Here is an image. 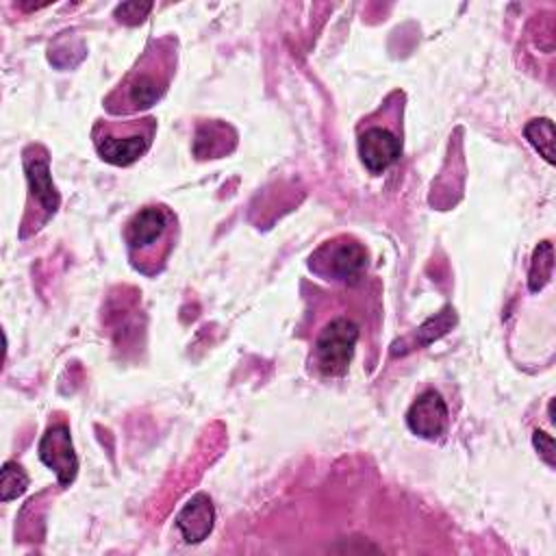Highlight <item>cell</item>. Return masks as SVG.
<instances>
[{"mask_svg": "<svg viewBox=\"0 0 556 556\" xmlns=\"http://www.w3.org/2000/svg\"><path fill=\"white\" fill-rule=\"evenodd\" d=\"M178 63L174 37L150 39L132 67L102 100L111 115H137L154 106L169 89Z\"/></svg>", "mask_w": 556, "mask_h": 556, "instance_id": "6da1fadb", "label": "cell"}, {"mask_svg": "<svg viewBox=\"0 0 556 556\" xmlns=\"http://www.w3.org/2000/svg\"><path fill=\"white\" fill-rule=\"evenodd\" d=\"M178 217L167 204H146L124 226L126 256L141 276H159L178 241Z\"/></svg>", "mask_w": 556, "mask_h": 556, "instance_id": "7a4b0ae2", "label": "cell"}, {"mask_svg": "<svg viewBox=\"0 0 556 556\" xmlns=\"http://www.w3.org/2000/svg\"><path fill=\"white\" fill-rule=\"evenodd\" d=\"M402 93H391L384 104L356 126V148L369 174H382L402 154Z\"/></svg>", "mask_w": 556, "mask_h": 556, "instance_id": "3957f363", "label": "cell"}, {"mask_svg": "<svg viewBox=\"0 0 556 556\" xmlns=\"http://www.w3.org/2000/svg\"><path fill=\"white\" fill-rule=\"evenodd\" d=\"M156 135V117L130 119H98L91 128V143L98 156L115 167L137 163L150 148Z\"/></svg>", "mask_w": 556, "mask_h": 556, "instance_id": "277c9868", "label": "cell"}, {"mask_svg": "<svg viewBox=\"0 0 556 556\" xmlns=\"http://www.w3.org/2000/svg\"><path fill=\"white\" fill-rule=\"evenodd\" d=\"M22 165L26 174V204L20 222V237L26 239L39 232L59 211L61 195L52 182L50 154L41 143H30L22 152Z\"/></svg>", "mask_w": 556, "mask_h": 556, "instance_id": "5b68a950", "label": "cell"}, {"mask_svg": "<svg viewBox=\"0 0 556 556\" xmlns=\"http://www.w3.org/2000/svg\"><path fill=\"white\" fill-rule=\"evenodd\" d=\"M367 258V250L358 239L350 235H339L324 241L308 256V269L326 282L354 285L365 274Z\"/></svg>", "mask_w": 556, "mask_h": 556, "instance_id": "8992f818", "label": "cell"}, {"mask_svg": "<svg viewBox=\"0 0 556 556\" xmlns=\"http://www.w3.org/2000/svg\"><path fill=\"white\" fill-rule=\"evenodd\" d=\"M358 341V326L350 317L328 319L315 334L313 363L319 374L339 378L348 371Z\"/></svg>", "mask_w": 556, "mask_h": 556, "instance_id": "52a82bcc", "label": "cell"}, {"mask_svg": "<svg viewBox=\"0 0 556 556\" xmlns=\"http://www.w3.org/2000/svg\"><path fill=\"white\" fill-rule=\"evenodd\" d=\"M39 458L52 469L61 486H70L78 473V458L72 445V434L65 424H52L39 439Z\"/></svg>", "mask_w": 556, "mask_h": 556, "instance_id": "ba28073f", "label": "cell"}, {"mask_svg": "<svg viewBox=\"0 0 556 556\" xmlns=\"http://www.w3.org/2000/svg\"><path fill=\"white\" fill-rule=\"evenodd\" d=\"M406 424L413 434L421 439H437L445 432L447 428V406L443 397L428 389L424 391L408 408L406 413Z\"/></svg>", "mask_w": 556, "mask_h": 556, "instance_id": "9c48e42d", "label": "cell"}, {"mask_svg": "<svg viewBox=\"0 0 556 556\" xmlns=\"http://www.w3.org/2000/svg\"><path fill=\"white\" fill-rule=\"evenodd\" d=\"M215 523V508L206 493H195L176 515V528L187 543L204 541Z\"/></svg>", "mask_w": 556, "mask_h": 556, "instance_id": "30bf717a", "label": "cell"}, {"mask_svg": "<svg viewBox=\"0 0 556 556\" xmlns=\"http://www.w3.org/2000/svg\"><path fill=\"white\" fill-rule=\"evenodd\" d=\"M235 146H237V132L226 122L208 119L195 128L193 154L198 159H219L232 152Z\"/></svg>", "mask_w": 556, "mask_h": 556, "instance_id": "8fae6325", "label": "cell"}, {"mask_svg": "<svg viewBox=\"0 0 556 556\" xmlns=\"http://www.w3.org/2000/svg\"><path fill=\"white\" fill-rule=\"evenodd\" d=\"M552 267H554V248L549 241H541L534 248L530 269H528V287L532 293L541 291L549 282Z\"/></svg>", "mask_w": 556, "mask_h": 556, "instance_id": "7c38bea8", "label": "cell"}, {"mask_svg": "<svg viewBox=\"0 0 556 556\" xmlns=\"http://www.w3.org/2000/svg\"><path fill=\"white\" fill-rule=\"evenodd\" d=\"M523 135L547 163H554V122L549 117L530 119L523 126Z\"/></svg>", "mask_w": 556, "mask_h": 556, "instance_id": "4fadbf2b", "label": "cell"}, {"mask_svg": "<svg viewBox=\"0 0 556 556\" xmlns=\"http://www.w3.org/2000/svg\"><path fill=\"white\" fill-rule=\"evenodd\" d=\"M28 486V476L15 460H7L0 469V500L11 502Z\"/></svg>", "mask_w": 556, "mask_h": 556, "instance_id": "5bb4252c", "label": "cell"}, {"mask_svg": "<svg viewBox=\"0 0 556 556\" xmlns=\"http://www.w3.org/2000/svg\"><path fill=\"white\" fill-rule=\"evenodd\" d=\"M152 11V2H122L115 7V17L124 24H139Z\"/></svg>", "mask_w": 556, "mask_h": 556, "instance_id": "9a60e30c", "label": "cell"}, {"mask_svg": "<svg viewBox=\"0 0 556 556\" xmlns=\"http://www.w3.org/2000/svg\"><path fill=\"white\" fill-rule=\"evenodd\" d=\"M532 443H534L539 456H541L549 467H554V439H552V434H547V432H543V430H534Z\"/></svg>", "mask_w": 556, "mask_h": 556, "instance_id": "2e32d148", "label": "cell"}]
</instances>
